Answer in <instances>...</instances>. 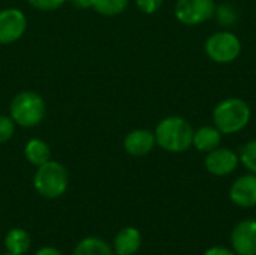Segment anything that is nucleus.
<instances>
[{
    "label": "nucleus",
    "instance_id": "nucleus-1",
    "mask_svg": "<svg viewBox=\"0 0 256 255\" xmlns=\"http://www.w3.org/2000/svg\"><path fill=\"white\" fill-rule=\"evenodd\" d=\"M156 146L170 153H182L192 147L194 128L180 116H168L154 128Z\"/></svg>",
    "mask_w": 256,
    "mask_h": 255
},
{
    "label": "nucleus",
    "instance_id": "nucleus-2",
    "mask_svg": "<svg viewBox=\"0 0 256 255\" xmlns=\"http://www.w3.org/2000/svg\"><path fill=\"white\" fill-rule=\"evenodd\" d=\"M213 125L222 135H232L243 131L252 117L249 104L242 98H226L213 110Z\"/></svg>",
    "mask_w": 256,
    "mask_h": 255
},
{
    "label": "nucleus",
    "instance_id": "nucleus-3",
    "mask_svg": "<svg viewBox=\"0 0 256 255\" xmlns=\"http://www.w3.org/2000/svg\"><path fill=\"white\" fill-rule=\"evenodd\" d=\"M9 116L18 126L34 128L44 122L46 116V104L39 93L22 90L10 101Z\"/></svg>",
    "mask_w": 256,
    "mask_h": 255
},
{
    "label": "nucleus",
    "instance_id": "nucleus-4",
    "mask_svg": "<svg viewBox=\"0 0 256 255\" xmlns=\"http://www.w3.org/2000/svg\"><path fill=\"white\" fill-rule=\"evenodd\" d=\"M33 186L44 198H58L68 191L69 171L63 164L50 159L38 167L33 176Z\"/></svg>",
    "mask_w": 256,
    "mask_h": 255
},
{
    "label": "nucleus",
    "instance_id": "nucleus-5",
    "mask_svg": "<svg viewBox=\"0 0 256 255\" xmlns=\"http://www.w3.org/2000/svg\"><path fill=\"white\" fill-rule=\"evenodd\" d=\"M204 51L214 63H232L242 53V41L236 33L230 30H220L206 39Z\"/></svg>",
    "mask_w": 256,
    "mask_h": 255
},
{
    "label": "nucleus",
    "instance_id": "nucleus-6",
    "mask_svg": "<svg viewBox=\"0 0 256 255\" xmlns=\"http://www.w3.org/2000/svg\"><path fill=\"white\" fill-rule=\"evenodd\" d=\"M214 0H177L174 15L184 26H200L214 17Z\"/></svg>",
    "mask_w": 256,
    "mask_h": 255
},
{
    "label": "nucleus",
    "instance_id": "nucleus-7",
    "mask_svg": "<svg viewBox=\"0 0 256 255\" xmlns=\"http://www.w3.org/2000/svg\"><path fill=\"white\" fill-rule=\"evenodd\" d=\"M27 29V18L18 8L0 9V45H10L22 38Z\"/></svg>",
    "mask_w": 256,
    "mask_h": 255
},
{
    "label": "nucleus",
    "instance_id": "nucleus-8",
    "mask_svg": "<svg viewBox=\"0 0 256 255\" xmlns=\"http://www.w3.org/2000/svg\"><path fill=\"white\" fill-rule=\"evenodd\" d=\"M240 164L238 153L228 147H216L214 150L208 152L204 159V167L206 170L213 174V176H228Z\"/></svg>",
    "mask_w": 256,
    "mask_h": 255
},
{
    "label": "nucleus",
    "instance_id": "nucleus-9",
    "mask_svg": "<svg viewBox=\"0 0 256 255\" xmlns=\"http://www.w3.org/2000/svg\"><path fill=\"white\" fill-rule=\"evenodd\" d=\"M231 246L237 255H256V221L244 219L231 234Z\"/></svg>",
    "mask_w": 256,
    "mask_h": 255
},
{
    "label": "nucleus",
    "instance_id": "nucleus-10",
    "mask_svg": "<svg viewBox=\"0 0 256 255\" xmlns=\"http://www.w3.org/2000/svg\"><path fill=\"white\" fill-rule=\"evenodd\" d=\"M156 146L154 132L146 128H136L126 134L123 140V147L128 155L140 158L148 155Z\"/></svg>",
    "mask_w": 256,
    "mask_h": 255
},
{
    "label": "nucleus",
    "instance_id": "nucleus-11",
    "mask_svg": "<svg viewBox=\"0 0 256 255\" xmlns=\"http://www.w3.org/2000/svg\"><path fill=\"white\" fill-rule=\"evenodd\" d=\"M231 201L238 207H255L256 206V174L249 173L240 176L230 189Z\"/></svg>",
    "mask_w": 256,
    "mask_h": 255
},
{
    "label": "nucleus",
    "instance_id": "nucleus-12",
    "mask_svg": "<svg viewBox=\"0 0 256 255\" xmlns=\"http://www.w3.org/2000/svg\"><path fill=\"white\" fill-rule=\"evenodd\" d=\"M222 143V132L214 125H202L198 129H194L192 146L204 153H208L219 147Z\"/></svg>",
    "mask_w": 256,
    "mask_h": 255
},
{
    "label": "nucleus",
    "instance_id": "nucleus-13",
    "mask_svg": "<svg viewBox=\"0 0 256 255\" xmlns=\"http://www.w3.org/2000/svg\"><path fill=\"white\" fill-rule=\"evenodd\" d=\"M141 248V233L134 227L122 228L114 239V254L135 255Z\"/></svg>",
    "mask_w": 256,
    "mask_h": 255
},
{
    "label": "nucleus",
    "instance_id": "nucleus-14",
    "mask_svg": "<svg viewBox=\"0 0 256 255\" xmlns=\"http://www.w3.org/2000/svg\"><path fill=\"white\" fill-rule=\"evenodd\" d=\"M24 156L32 165L39 167L51 159V149L45 140L30 138L24 146Z\"/></svg>",
    "mask_w": 256,
    "mask_h": 255
},
{
    "label": "nucleus",
    "instance_id": "nucleus-15",
    "mask_svg": "<svg viewBox=\"0 0 256 255\" xmlns=\"http://www.w3.org/2000/svg\"><path fill=\"white\" fill-rule=\"evenodd\" d=\"M30 242L28 233L22 228H12L4 237L6 251L15 255L26 254L30 248Z\"/></svg>",
    "mask_w": 256,
    "mask_h": 255
},
{
    "label": "nucleus",
    "instance_id": "nucleus-16",
    "mask_svg": "<svg viewBox=\"0 0 256 255\" xmlns=\"http://www.w3.org/2000/svg\"><path fill=\"white\" fill-rule=\"evenodd\" d=\"M74 255H114V251L99 237H86L75 246Z\"/></svg>",
    "mask_w": 256,
    "mask_h": 255
},
{
    "label": "nucleus",
    "instance_id": "nucleus-17",
    "mask_svg": "<svg viewBox=\"0 0 256 255\" xmlns=\"http://www.w3.org/2000/svg\"><path fill=\"white\" fill-rule=\"evenodd\" d=\"M129 0H92V6L98 14L104 17H117L126 11Z\"/></svg>",
    "mask_w": 256,
    "mask_h": 255
},
{
    "label": "nucleus",
    "instance_id": "nucleus-18",
    "mask_svg": "<svg viewBox=\"0 0 256 255\" xmlns=\"http://www.w3.org/2000/svg\"><path fill=\"white\" fill-rule=\"evenodd\" d=\"M238 9L231 5V3H222V5H216V11H214V17L218 20V23L224 27H232L237 21H238Z\"/></svg>",
    "mask_w": 256,
    "mask_h": 255
},
{
    "label": "nucleus",
    "instance_id": "nucleus-19",
    "mask_svg": "<svg viewBox=\"0 0 256 255\" xmlns=\"http://www.w3.org/2000/svg\"><path fill=\"white\" fill-rule=\"evenodd\" d=\"M238 158H240V162H242L250 173L256 174V138L255 140L248 141V143L242 147Z\"/></svg>",
    "mask_w": 256,
    "mask_h": 255
},
{
    "label": "nucleus",
    "instance_id": "nucleus-20",
    "mask_svg": "<svg viewBox=\"0 0 256 255\" xmlns=\"http://www.w3.org/2000/svg\"><path fill=\"white\" fill-rule=\"evenodd\" d=\"M15 134V122L10 116L0 114V144L8 143Z\"/></svg>",
    "mask_w": 256,
    "mask_h": 255
},
{
    "label": "nucleus",
    "instance_id": "nucleus-21",
    "mask_svg": "<svg viewBox=\"0 0 256 255\" xmlns=\"http://www.w3.org/2000/svg\"><path fill=\"white\" fill-rule=\"evenodd\" d=\"M28 5L38 11H56L62 8L66 0H27Z\"/></svg>",
    "mask_w": 256,
    "mask_h": 255
},
{
    "label": "nucleus",
    "instance_id": "nucleus-22",
    "mask_svg": "<svg viewBox=\"0 0 256 255\" xmlns=\"http://www.w3.org/2000/svg\"><path fill=\"white\" fill-rule=\"evenodd\" d=\"M135 5L142 14L152 15V14H156L162 8L164 0H135Z\"/></svg>",
    "mask_w": 256,
    "mask_h": 255
},
{
    "label": "nucleus",
    "instance_id": "nucleus-23",
    "mask_svg": "<svg viewBox=\"0 0 256 255\" xmlns=\"http://www.w3.org/2000/svg\"><path fill=\"white\" fill-rule=\"evenodd\" d=\"M204 255H237L232 249H228V248H222V246H214V248H210L208 251H206Z\"/></svg>",
    "mask_w": 256,
    "mask_h": 255
},
{
    "label": "nucleus",
    "instance_id": "nucleus-24",
    "mask_svg": "<svg viewBox=\"0 0 256 255\" xmlns=\"http://www.w3.org/2000/svg\"><path fill=\"white\" fill-rule=\"evenodd\" d=\"M34 255H62L60 254V251L58 249H56V248H52V246H44V248H40L38 252Z\"/></svg>",
    "mask_w": 256,
    "mask_h": 255
},
{
    "label": "nucleus",
    "instance_id": "nucleus-25",
    "mask_svg": "<svg viewBox=\"0 0 256 255\" xmlns=\"http://www.w3.org/2000/svg\"><path fill=\"white\" fill-rule=\"evenodd\" d=\"M68 2V0H66ZM75 8H78V9H87V8H90L92 6V0H69Z\"/></svg>",
    "mask_w": 256,
    "mask_h": 255
},
{
    "label": "nucleus",
    "instance_id": "nucleus-26",
    "mask_svg": "<svg viewBox=\"0 0 256 255\" xmlns=\"http://www.w3.org/2000/svg\"><path fill=\"white\" fill-rule=\"evenodd\" d=\"M3 255H15V254H10V252H6V254H3Z\"/></svg>",
    "mask_w": 256,
    "mask_h": 255
}]
</instances>
